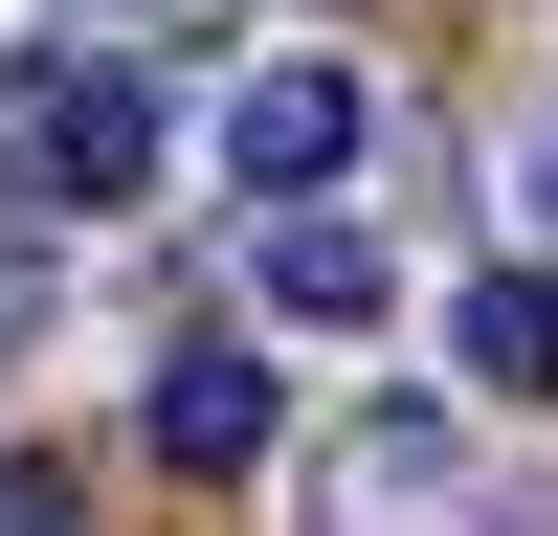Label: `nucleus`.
Listing matches in <instances>:
<instances>
[{
    "label": "nucleus",
    "mask_w": 558,
    "mask_h": 536,
    "mask_svg": "<svg viewBox=\"0 0 558 536\" xmlns=\"http://www.w3.org/2000/svg\"><path fill=\"white\" fill-rule=\"evenodd\" d=\"M514 202H536V246H558V134H536V157H514Z\"/></svg>",
    "instance_id": "9"
},
{
    "label": "nucleus",
    "mask_w": 558,
    "mask_h": 536,
    "mask_svg": "<svg viewBox=\"0 0 558 536\" xmlns=\"http://www.w3.org/2000/svg\"><path fill=\"white\" fill-rule=\"evenodd\" d=\"M246 291L291 313V336H380V313H402V246H380L357 202H268V246H246Z\"/></svg>",
    "instance_id": "4"
},
{
    "label": "nucleus",
    "mask_w": 558,
    "mask_h": 536,
    "mask_svg": "<svg viewBox=\"0 0 558 536\" xmlns=\"http://www.w3.org/2000/svg\"><path fill=\"white\" fill-rule=\"evenodd\" d=\"M134 425H157V470H246L268 447V357L246 336H157V402Z\"/></svg>",
    "instance_id": "5"
},
{
    "label": "nucleus",
    "mask_w": 558,
    "mask_h": 536,
    "mask_svg": "<svg viewBox=\"0 0 558 536\" xmlns=\"http://www.w3.org/2000/svg\"><path fill=\"white\" fill-rule=\"evenodd\" d=\"M357 157H380V89L357 68H246L223 89V179H246V202H336Z\"/></svg>",
    "instance_id": "3"
},
{
    "label": "nucleus",
    "mask_w": 558,
    "mask_h": 536,
    "mask_svg": "<svg viewBox=\"0 0 558 536\" xmlns=\"http://www.w3.org/2000/svg\"><path fill=\"white\" fill-rule=\"evenodd\" d=\"M313 536H470V447H447V402H357L336 447H313Z\"/></svg>",
    "instance_id": "2"
},
{
    "label": "nucleus",
    "mask_w": 558,
    "mask_h": 536,
    "mask_svg": "<svg viewBox=\"0 0 558 536\" xmlns=\"http://www.w3.org/2000/svg\"><path fill=\"white\" fill-rule=\"evenodd\" d=\"M447 357H470V402H558V268H470Z\"/></svg>",
    "instance_id": "6"
},
{
    "label": "nucleus",
    "mask_w": 558,
    "mask_h": 536,
    "mask_svg": "<svg viewBox=\"0 0 558 536\" xmlns=\"http://www.w3.org/2000/svg\"><path fill=\"white\" fill-rule=\"evenodd\" d=\"M112 23H157V0H112Z\"/></svg>",
    "instance_id": "10"
},
{
    "label": "nucleus",
    "mask_w": 558,
    "mask_h": 536,
    "mask_svg": "<svg viewBox=\"0 0 558 536\" xmlns=\"http://www.w3.org/2000/svg\"><path fill=\"white\" fill-rule=\"evenodd\" d=\"M157 68H112V45H23L0 68V202H45V223H89V202H134L157 179Z\"/></svg>",
    "instance_id": "1"
},
{
    "label": "nucleus",
    "mask_w": 558,
    "mask_h": 536,
    "mask_svg": "<svg viewBox=\"0 0 558 536\" xmlns=\"http://www.w3.org/2000/svg\"><path fill=\"white\" fill-rule=\"evenodd\" d=\"M0 536H68V491H45V470H0Z\"/></svg>",
    "instance_id": "8"
},
{
    "label": "nucleus",
    "mask_w": 558,
    "mask_h": 536,
    "mask_svg": "<svg viewBox=\"0 0 558 536\" xmlns=\"http://www.w3.org/2000/svg\"><path fill=\"white\" fill-rule=\"evenodd\" d=\"M45 313H68V246H45V202H0V357H23Z\"/></svg>",
    "instance_id": "7"
}]
</instances>
